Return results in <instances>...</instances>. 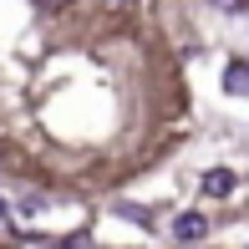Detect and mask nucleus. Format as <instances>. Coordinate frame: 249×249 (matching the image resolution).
Wrapping results in <instances>:
<instances>
[{
    "instance_id": "nucleus-1",
    "label": "nucleus",
    "mask_w": 249,
    "mask_h": 249,
    "mask_svg": "<svg viewBox=\"0 0 249 249\" xmlns=\"http://www.w3.org/2000/svg\"><path fill=\"white\" fill-rule=\"evenodd\" d=\"M173 234H178V244H198L203 234H209V219H203V213H178Z\"/></svg>"
},
{
    "instance_id": "nucleus-4",
    "label": "nucleus",
    "mask_w": 249,
    "mask_h": 249,
    "mask_svg": "<svg viewBox=\"0 0 249 249\" xmlns=\"http://www.w3.org/2000/svg\"><path fill=\"white\" fill-rule=\"evenodd\" d=\"M224 16H249V0H213Z\"/></svg>"
},
{
    "instance_id": "nucleus-5",
    "label": "nucleus",
    "mask_w": 249,
    "mask_h": 249,
    "mask_svg": "<svg viewBox=\"0 0 249 249\" xmlns=\"http://www.w3.org/2000/svg\"><path fill=\"white\" fill-rule=\"evenodd\" d=\"M0 224H5V198H0Z\"/></svg>"
},
{
    "instance_id": "nucleus-3",
    "label": "nucleus",
    "mask_w": 249,
    "mask_h": 249,
    "mask_svg": "<svg viewBox=\"0 0 249 249\" xmlns=\"http://www.w3.org/2000/svg\"><path fill=\"white\" fill-rule=\"evenodd\" d=\"M203 194H209V198H229V194H234V173H229V168H209Z\"/></svg>"
},
{
    "instance_id": "nucleus-2",
    "label": "nucleus",
    "mask_w": 249,
    "mask_h": 249,
    "mask_svg": "<svg viewBox=\"0 0 249 249\" xmlns=\"http://www.w3.org/2000/svg\"><path fill=\"white\" fill-rule=\"evenodd\" d=\"M224 92L229 97H249V61H229L224 66Z\"/></svg>"
}]
</instances>
